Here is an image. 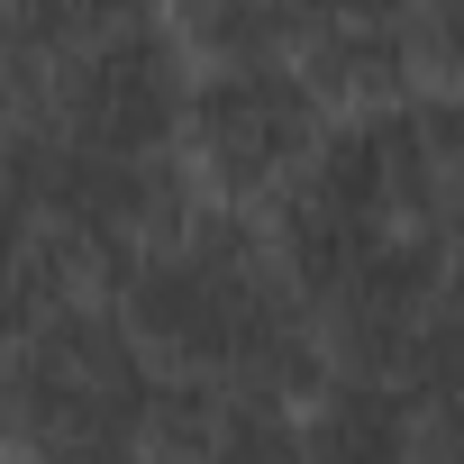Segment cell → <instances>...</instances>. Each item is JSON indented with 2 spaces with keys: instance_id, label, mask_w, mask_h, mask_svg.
I'll return each instance as SVG.
<instances>
[{
  "instance_id": "6da1fadb",
  "label": "cell",
  "mask_w": 464,
  "mask_h": 464,
  "mask_svg": "<svg viewBox=\"0 0 464 464\" xmlns=\"http://www.w3.org/2000/svg\"><path fill=\"white\" fill-rule=\"evenodd\" d=\"M337 110L319 101V82L292 64H200V92H191V128H182V164L200 173V191L218 209H274L310 155L328 146Z\"/></svg>"
}]
</instances>
